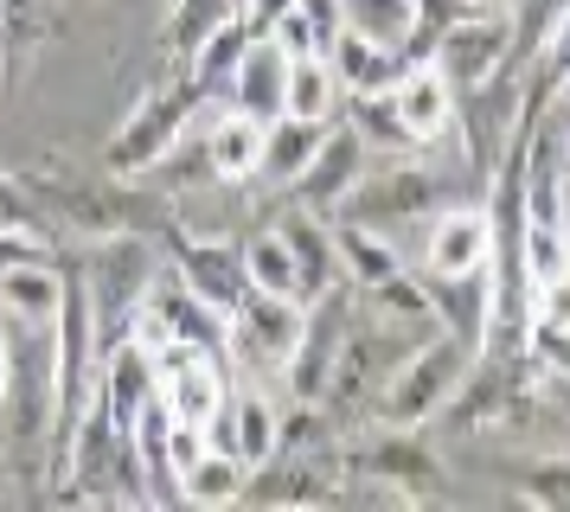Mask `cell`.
<instances>
[{"label":"cell","mask_w":570,"mask_h":512,"mask_svg":"<svg viewBox=\"0 0 570 512\" xmlns=\"http://www.w3.org/2000/svg\"><path fill=\"white\" fill-rule=\"evenodd\" d=\"M160 237L141 230H116V237H90V256L78 263L83 288H90V314H97V339L116 346L129 339V314L148 302V288L160 282Z\"/></svg>","instance_id":"cell-2"},{"label":"cell","mask_w":570,"mask_h":512,"mask_svg":"<svg viewBox=\"0 0 570 512\" xmlns=\"http://www.w3.org/2000/svg\"><path fill=\"white\" fill-rule=\"evenodd\" d=\"M430 65L449 77L455 97L493 83L500 71H513V20H507V7H500V13H462V20L430 46Z\"/></svg>","instance_id":"cell-5"},{"label":"cell","mask_w":570,"mask_h":512,"mask_svg":"<svg viewBox=\"0 0 570 512\" xmlns=\"http://www.w3.org/2000/svg\"><path fill=\"white\" fill-rule=\"evenodd\" d=\"M283 83H288V58L276 51V39L257 32L244 46V58H237L232 83H225V102L244 109V116H257V122H269V116H283Z\"/></svg>","instance_id":"cell-14"},{"label":"cell","mask_w":570,"mask_h":512,"mask_svg":"<svg viewBox=\"0 0 570 512\" xmlns=\"http://www.w3.org/2000/svg\"><path fill=\"white\" fill-rule=\"evenodd\" d=\"M13 51V20H7V7H0V58Z\"/></svg>","instance_id":"cell-28"},{"label":"cell","mask_w":570,"mask_h":512,"mask_svg":"<svg viewBox=\"0 0 570 512\" xmlns=\"http://www.w3.org/2000/svg\"><path fill=\"white\" fill-rule=\"evenodd\" d=\"M519 500L544 512H570V455H539L519 481Z\"/></svg>","instance_id":"cell-23"},{"label":"cell","mask_w":570,"mask_h":512,"mask_svg":"<svg viewBox=\"0 0 570 512\" xmlns=\"http://www.w3.org/2000/svg\"><path fill=\"white\" fill-rule=\"evenodd\" d=\"M340 122L360 135L372 154H416L411 128H404V116H397V102H391V90H372V97H346V109H340Z\"/></svg>","instance_id":"cell-19"},{"label":"cell","mask_w":570,"mask_h":512,"mask_svg":"<svg viewBox=\"0 0 570 512\" xmlns=\"http://www.w3.org/2000/svg\"><path fill=\"white\" fill-rule=\"evenodd\" d=\"M232 13H244V0H174V13L160 26V46L174 51V58H186L212 26H225Z\"/></svg>","instance_id":"cell-21"},{"label":"cell","mask_w":570,"mask_h":512,"mask_svg":"<svg viewBox=\"0 0 570 512\" xmlns=\"http://www.w3.org/2000/svg\"><path fill=\"white\" fill-rule=\"evenodd\" d=\"M404 256H411V269H423V276H474V269H488L493 263L488 199H455V205H442V211H430L416 225V244Z\"/></svg>","instance_id":"cell-4"},{"label":"cell","mask_w":570,"mask_h":512,"mask_svg":"<svg viewBox=\"0 0 570 512\" xmlns=\"http://www.w3.org/2000/svg\"><path fill=\"white\" fill-rule=\"evenodd\" d=\"M58 244L52 237H32V230H0V269H13V263H52Z\"/></svg>","instance_id":"cell-25"},{"label":"cell","mask_w":570,"mask_h":512,"mask_svg":"<svg viewBox=\"0 0 570 512\" xmlns=\"http://www.w3.org/2000/svg\"><path fill=\"white\" fill-rule=\"evenodd\" d=\"M327 65H334V77H340L346 97H372V90H391L411 58H404L397 46H379V39L353 32V26H340L334 46H327Z\"/></svg>","instance_id":"cell-13"},{"label":"cell","mask_w":570,"mask_h":512,"mask_svg":"<svg viewBox=\"0 0 570 512\" xmlns=\"http://www.w3.org/2000/svg\"><path fill=\"white\" fill-rule=\"evenodd\" d=\"M167 244H174V276L199 295V302H212L225 321H232V307L250 295V276H244V250L237 244H225V237H193V230H167Z\"/></svg>","instance_id":"cell-7"},{"label":"cell","mask_w":570,"mask_h":512,"mask_svg":"<svg viewBox=\"0 0 570 512\" xmlns=\"http://www.w3.org/2000/svg\"><path fill=\"white\" fill-rule=\"evenodd\" d=\"M58 295H65V263H13L0 269V314L27 321V327H52Z\"/></svg>","instance_id":"cell-16"},{"label":"cell","mask_w":570,"mask_h":512,"mask_svg":"<svg viewBox=\"0 0 570 512\" xmlns=\"http://www.w3.org/2000/svg\"><path fill=\"white\" fill-rule=\"evenodd\" d=\"M365 167H372V148H365L346 122H334L327 128V141L314 148V160L295 174L288 199L302 205V211H314V218H334L340 205H346V193L365 179Z\"/></svg>","instance_id":"cell-6"},{"label":"cell","mask_w":570,"mask_h":512,"mask_svg":"<svg viewBox=\"0 0 570 512\" xmlns=\"http://www.w3.org/2000/svg\"><path fill=\"white\" fill-rule=\"evenodd\" d=\"M391 102L411 128L416 154H436V148H455V116H462V97L449 90V77L423 58V65H404V77L391 83Z\"/></svg>","instance_id":"cell-8"},{"label":"cell","mask_w":570,"mask_h":512,"mask_svg":"<svg viewBox=\"0 0 570 512\" xmlns=\"http://www.w3.org/2000/svg\"><path fill=\"white\" fill-rule=\"evenodd\" d=\"M346 90H340L327 51H302L288 58V83H283V116H308V122H340Z\"/></svg>","instance_id":"cell-17"},{"label":"cell","mask_w":570,"mask_h":512,"mask_svg":"<svg viewBox=\"0 0 570 512\" xmlns=\"http://www.w3.org/2000/svg\"><path fill=\"white\" fill-rule=\"evenodd\" d=\"M244 461L225 455V449H199V455L180 467V506H237L244 500Z\"/></svg>","instance_id":"cell-18"},{"label":"cell","mask_w":570,"mask_h":512,"mask_svg":"<svg viewBox=\"0 0 570 512\" xmlns=\"http://www.w3.org/2000/svg\"><path fill=\"white\" fill-rule=\"evenodd\" d=\"M288 237V256H295V295L314 302V295H327L340 282V256H334V218H314V211H283L276 218Z\"/></svg>","instance_id":"cell-12"},{"label":"cell","mask_w":570,"mask_h":512,"mask_svg":"<svg viewBox=\"0 0 570 512\" xmlns=\"http://www.w3.org/2000/svg\"><path fill=\"white\" fill-rule=\"evenodd\" d=\"M295 13L308 20V32H314V46H321V51L334 46V32L346 26V20H340V0H295Z\"/></svg>","instance_id":"cell-26"},{"label":"cell","mask_w":570,"mask_h":512,"mask_svg":"<svg viewBox=\"0 0 570 512\" xmlns=\"http://www.w3.org/2000/svg\"><path fill=\"white\" fill-rule=\"evenodd\" d=\"M334 256H340V282H353L360 295L385 288V282H397L411 269V256H404L397 237H385L372 225H353V218H334Z\"/></svg>","instance_id":"cell-11"},{"label":"cell","mask_w":570,"mask_h":512,"mask_svg":"<svg viewBox=\"0 0 570 512\" xmlns=\"http://www.w3.org/2000/svg\"><path fill=\"white\" fill-rule=\"evenodd\" d=\"M237 250H244V276H250V288H257V295H295V256H288L283 225L250 230ZM295 302H302V295H295Z\"/></svg>","instance_id":"cell-20"},{"label":"cell","mask_w":570,"mask_h":512,"mask_svg":"<svg viewBox=\"0 0 570 512\" xmlns=\"http://www.w3.org/2000/svg\"><path fill=\"white\" fill-rule=\"evenodd\" d=\"M7 378H13V339H7V321H0V404H7Z\"/></svg>","instance_id":"cell-27"},{"label":"cell","mask_w":570,"mask_h":512,"mask_svg":"<svg viewBox=\"0 0 570 512\" xmlns=\"http://www.w3.org/2000/svg\"><path fill=\"white\" fill-rule=\"evenodd\" d=\"M199 141H206V167L218 186H250L263 167V122L244 116L232 102H206L199 109Z\"/></svg>","instance_id":"cell-9"},{"label":"cell","mask_w":570,"mask_h":512,"mask_svg":"<svg viewBox=\"0 0 570 512\" xmlns=\"http://www.w3.org/2000/svg\"><path fill=\"white\" fill-rule=\"evenodd\" d=\"M340 20L353 26V32H365V39H379V46L404 51L416 7H411V0H340Z\"/></svg>","instance_id":"cell-22"},{"label":"cell","mask_w":570,"mask_h":512,"mask_svg":"<svg viewBox=\"0 0 570 512\" xmlns=\"http://www.w3.org/2000/svg\"><path fill=\"white\" fill-rule=\"evenodd\" d=\"M327 128H334V122L269 116V122H263V167H257V179H263V186H276V193H288V186H295V174L314 160V148L327 141Z\"/></svg>","instance_id":"cell-15"},{"label":"cell","mask_w":570,"mask_h":512,"mask_svg":"<svg viewBox=\"0 0 570 512\" xmlns=\"http://www.w3.org/2000/svg\"><path fill=\"white\" fill-rule=\"evenodd\" d=\"M199 102H206V97L186 83V71L148 83V90H141L129 109H122L116 135L104 141V174H116V179H148L160 160H167V148L180 141L186 128H193Z\"/></svg>","instance_id":"cell-3"},{"label":"cell","mask_w":570,"mask_h":512,"mask_svg":"<svg viewBox=\"0 0 570 512\" xmlns=\"http://www.w3.org/2000/svg\"><path fill=\"white\" fill-rule=\"evenodd\" d=\"M283 404L288 397H276V391L257 384V378L232 384V397H225V430H232V455L244 461V467H263V461L283 449Z\"/></svg>","instance_id":"cell-10"},{"label":"cell","mask_w":570,"mask_h":512,"mask_svg":"<svg viewBox=\"0 0 570 512\" xmlns=\"http://www.w3.org/2000/svg\"><path fill=\"white\" fill-rule=\"evenodd\" d=\"M468 372H474V346L436 327L430 339H416L411 353L397 358V372H391L385 391H379L372 423H379V430H430L442 416V404L462 391Z\"/></svg>","instance_id":"cell-1"},{"label":"cell","mask_w":570,"mask_h":512,"mask_svg":"<svg viewBox=\"0 0 570 512\" xmlns=\"http://www.w3.org/2000/svg\"><path fill=\"white\" fill-rule=\"evenodd\" d=\"M0 230H32V237H52V244H58L52 218L39 211V199L27 193V179L7 174V167H0Z\"/></svg>","instance_id":"cell-24"}]
</instances>
